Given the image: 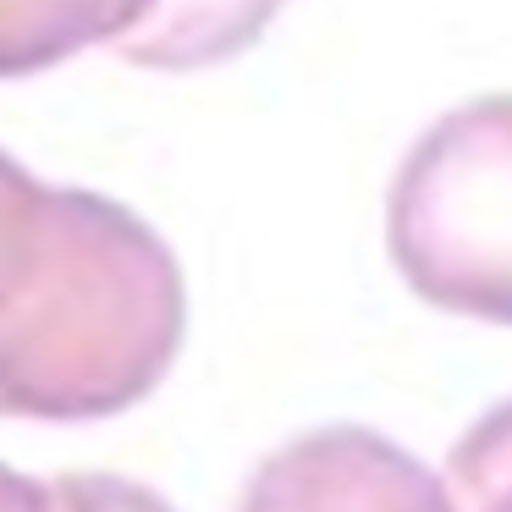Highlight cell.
I'll list each match as a JSON object with an SVG mask.
<instances>
[{
  "label": "cell",
  "mask_w": 512,
  "mask_h": 512,
  "mask_svg": "<svg viewBox=\"0 0 512 512\" xmlns=\"http://www.w3.org/2000/svg\"><path fill=\"white\" fill-rule=\"evenodd\" d=\"M182 325V270L127 204L56 188L0 149V419L94 424L138 408Z\"/></svg>",
  "instance_id": "obj_1"
},
{
  "label": "cell",
  "mask_w": 512,
  "mask_h": 512,
  "mask_svg": "<svg viewBox=\"0 0 512 512\" xmlns=\"http://www.w3.org/2000/svg\"><path fill=\"white\" fill-rule=\"evenodd\" d=\"M166 0H0V78H39L83 50L122 56Z\"/></svg>",
  "instance_id": "obj_2"
},
{
  "label": "cell",
  "mask_w": 512,
  "mask_h": 512,
  "mask_svg": "<svg viewBox=\"0 0 512 512\" xmlns=\"http://www.w3.org/2000/svg\"><path fill=\"white\" fill-rule=\"evenodd\" d=\"M281 0H166L155 23L122 50L144 72H199L254 45Z\"/></svg>",
  "instance_id": "obj_3"
},
{
  "label": "cell",
  "mask_w": 512,
  "mask_h": 512,
  "mask_svg": "<svg viewBox=\"0 0 512 512\" xmlns=\"http://www.w3.org/2000/svg\"><path fill=\"white\" fill-rule=\"evenodd\" d=\"M50 512H171L149 485L122 474H61L50 479Z\"/></svg>",
  "instance_id": "obj_4"
},
{
  "label": "cell",
  "mask_w": 512,
  "mask_h": 512,
  "mask_svg": "<svg viewBox=\"0 0 512 512\" xmlns=\"http://www.w3.org/2000/svg\"><path fill=\"white\" fill-rule=\"evenodd\" d=\"M0 512H50V485L0 463Z\"/></svg>",
  "instance_id": "obj_5"
}]
</instances>
